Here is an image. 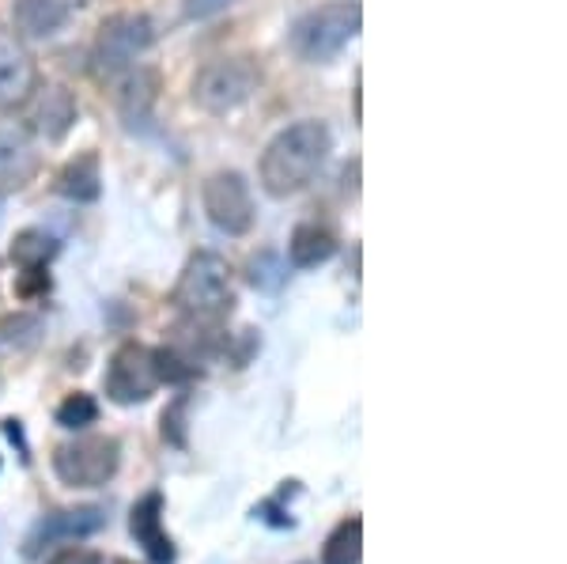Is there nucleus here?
<instances>
[{
	"mask_svg": "<svg viewBox=\"0 0 567 564\" xmlns=\"http://www.w3.org/2000/svg\"><path fill=\"white\" fill-rule=\"evenodd\" d=\"M333 148V136L322 122H296L280 130L261 152L258 175L269 197H291L315 182L322 163Z\"/></svg>",
	"mask_w": 567,
	"mask_h": 564,
	"instance_id": "f257e3e1",
	"label": "nucleus"
},
{
	"mask_svg": "<svg viewBox=\"0 0 567 564\" xmlns=\"http://www.w3.org/2000/svg\"><path fill=\"white\" fill-rule=\"evenodd\" d=\"M175 307L194 322H216V318L231 315L235 304V288H231V273L227 262L219 254H194L182 269L178 285H175Z\"/></svg>",
	"mask_w": 567,
	"mask_h": 564,
	"instance_id": "f03ea898",
	"label": "nucleus"
},
{
	"mask_svg": "<svg viewBox=\"0 0 567 564\" xmlns=\"http://www.w3.org/2000/svg\"><path fill=\"white\" fill-rule=\"evenodd\" d=\"M363 8L360 0H333L315 12H307L291 31V50L307 61V65H326L337 53L360 34Z\"/></svg>",
	"mask_w": 567,
	"mask_h": 564,
	"instance_id": "7ed1b4c3",
	"label": "nucleus"
},
{
	"mask_svg": "<svg viewBox=\"0 0 567 564\" xmlns=\"http://www.w3.org/2000/svg\"><path fill=\"white\" fill-rule=\"evenodd\" d=\"M122 466V443L114 435H80L53 451V474L69 489H99Z\"/></svg>",
	"mask_w": 567,
	"mask_h": 564,
	"instance_id": "20e7f679",
	"label": "nucleus"
},
{
	"mask_svg": "<svg viewBox=\"0 0 567 564\" xmlns=\"http://www.w3.org/2000/svg\"><path fill=\"white\" fill-rule=\"evenodd\" d=\"M261 69L250 58H219L208 61L194 80V103L208 114L239 111L246 99L258 91Z\"/></svg>",
	"mask_w": 567,
	"mask_h": 564,
	"instance_id": "39448f33",
	"label": "nucleus"
},
{
	"mask_svg": "<svg viewBox=\"0 0 567 564\" xmlns=\"http://www.w3.org/2000/svg\"><path fill=\"white\" fill-rule=\"evenodd\" d=\"M152 42H155V23L148 16H141V12L110 16V20L99 27L95 65L103 76H117V72L130 69Z\"/></svg>",
	"mask_w": 567,
	"mask_h": 564,
	"instance_id": "423d86ee",
	"label": "nucleus"
},
{
	"mask_svg": "<svg viewBox=\"0 0 567 564\" xmlns=\"http://www.w3.org/2000/svg\"><path fill=\"white\" fill-rule=\"evenodd\" d=\"M159 387V368H155V349H144L136 341H125L122 349L110 357L106 368V394L117 406L148 402Z\"/></svg>",
	"mask_w": 567,
	"mask_h": 564,
	"instance_id": "0eeeda50",
	"label": "nucleus"
},
{
	"mask_svg": "<svg viewBox=\"0 0 567 564\" xmlns=\"http://www.w3.org/2000/svg\"><path fill=\"white\" fill-rule=\"evenodd\" d=\"M200 205L224 235H246L254 227V197L239 171H216L200 189Z\"/></svg>",
	"mask_w": 567,
	"mask_h": 564,
	"instance_id": "6e6552de",
	"label": "nucleus"
},
{
	"mask_svg": "<svg viewBox=\"0 0 567 564\" xmlns=\"http://www.w3.org/2000/svg\"><path fill=\"white\" fill-rule=\"evenodd\" d=\"M34 88H39L34 58L27 53V45L16 34L0 31V111L23 106Z\"/></svg>",
	"mask_w": 567,
	"mask_h": 564,
	"instance_id": "1a4fd4ad",
	"label": "nucleus"
},
{
	"mask_svg": "<svg viewBox=\"0 0 567 564\" xmlns=\"http://www.w3.org/2000/svg\"><path fill=\"white\" fill-rule=\"evenodd\" d=\"M27 103H31V130L45 141H65V133L76 125V99H72L69 88H34Z\"/></svg>",
	"mask_w": 567,
	"mask_h": 564,
	"instance_id": "9d476101",
	"label": "nucleus"
},
{
	"mask_svg": "<svg viewBox=\"0 0 567 564\" xmlns=\"http://www.w3.org/2000/svg\"><path fill=\"white\" fill-rule=\"evenodd\" d=\"M34 175H39V152L31 136L16 125H0V194L23 189Z\"/></svg>",
	"mask_w": 567,
	"mask_h": 564,
	"instance_id": "9b49d317",
	"label": "nucleus"
},
{
	"mask_svg": "<svg viewBox=\"0 0 567 564\" xmlns=\"http://www.w3.org/2000/svg\"><path fill=\"white\" fill-rule=\"evenodd\" d=\"M130 531L136 545H144V553L155 561V564H171L175 561V542L167 539L163 531V496L159 493H148L133 504L130 512Z\"/></svg>",
	"mask_w": 567,
	"mask_h": 564,
	"instance_id": "f8f14e48",
	"label": "nucleus"
},
{
	"mask_svg": "<svg viewBox=\"0 0 567 564\" xmlns=\"http://www.w3.org/2000/svg\"><path fill=\"white\" fill-rule=\"evenodd\" d=\"M69 20V0H16L12 4V27L16 39L39 42L58 34Z\"/></svg>",
	"mask_w": 567,
	"mask_h": 564,
	"instance_id": "ddd939ff",
	"label": "nucleus"
},
{
	"mask_svg": "<svg viewBox=\"0 0 567 564\" xmlns=\"http://www.w3.org/2000/svg\"><path fill=\"white\" fill-rule=\"evenodd\" d=\"M106 515L103 507H65V512H53L39 523V531L27 542V553H34L42 542H61V539H87V534L103 531Z\"/></svg>",
	"mask_w": 567,
	"mask_h": 564,
	"instance_id": "4468645a",
	"label": "nucleus"
},
{
	"mask_svg": "<svg viewBox=\"0 0 567 564\" xmlns=\"http://www.w3.org/2000/svg\"><path fill=\"white\" fill-rule=\"evenodd\" d=\"M159 99V72L136 69L125 76L122 95H117V111H122L125 125H144L152 117V106Z\"/></svg>",
	"mask_w": 567,
	"mask_h": 564,
	"instance_id": "2eb2a0df",
	"label": "nucleus"
},
{
	"mask_svg": "<svg viewBox=\"0 0 567 564\" xmlns=\"http://www.w3.org/2000/svg\"><path fill=\"white\" fill-rule=\"evenodd\" d=\"M337 254V235L322 224H299L288 239V258L296 269H315Z\"/></svg>",
	"mask_w": 567,
	"mask_h": 564,
	"instance_id": "dca6fc26",
	"label": "nucleus"
},
{
	"mask_svg": "<svg viewBox=\"0 0 567 564\" xmlns=\"http://www.w3.org/2000/svg\"><path fill=\"white\" fill-rule=\"evenodd\" d=\"M58 189L69 197V202H95L99 189H103V175H99V156L95 152H84L61 171Z\"/></svg>",
	"mask_w": 567,
	"mask_h": 564,
	"instance_id": "f3484780",
	"label": "nucleus"
},
{
	"mask_svg": "<svg viewBox=\"0 0 567 564\" xmlns=\"http://www.w3.org/2000/svg\"><path fill=\"white\" fill-rule=\"evenodd\" d=\"M363 561V520H344L326 539L322 564H360Z\"/></svg>",
	"mask_w": 567,
	"mask_h": 564,
	"instance_id": "a211bd4d",
	"label": "nucleus"
},
{
	"mask_svg": "<svg viewBox=\"0 0 567 564\" xmlns=\"http://www.w3.org/2000/svg\"><path fill=\"white\" fill-rule=\"evenodd\" d=\"M58 254V239L53 235H45V232H23L20 239L12 243V262L16 266H23V269H42L45 262Z\"/></svg>",
	"mask_w": 567,
	"mask_h": 564,
	"instance_id": "6ab92c4d",
	"label": "nucleus"
},
{
	"mask_svg": "<svg viewBox=\"0 0 567 564\" xmlns=\"http://www.w3.org/2000/svg\"><path fill=\"white\" fill-rule=\"evenodd\" d=\"M99 421V406L91 394H69L65 402L58 406V424L61 429H87V424Z\"/></svg>",
	"mask_w": 567,
	"mask_h": 564,
	"instance_id": "aec40b11",
	"label": "nucleus"
},
{
	"mask_svg": "<svg viewBox=\"0 0 567 564\" xmlns=\"http://www.w3.org/2000/svg\"><path fill=\"white\" fill-rule=\"evenodd\" d=\"M224 8H231V0H182V16L186 20H213Z\"/></svg>",
	"mask_w": 567,
	"mask_h": 564,
	"instance_id": "412c9836",
	"label": "nucleus"
},
{
	"mask_svg": "<svg viewBox=\"0 0 567 564\" xmlns=\"http://www.w3.org/2000/svg\"><path fill=\"white\" fill-rule=\"evenodd\" d=\"M182 413H186V398H178L175 406L163 413V440H171V443H186V432H182Z\"/></svg>",
	"mask_w": 567,
	"mask_h": 564,
	"instance_id": "4be33fe9",
	"label": "nucleus"
},
{
	"mask_svg": "<svg viewBox=\"0 0 567 564\" xmlns=\"http://www.w3.org/2000/svg\"><path fill=\"white\" fill-rule=\"evenodd\" d=\"M50 564H103V557L91 550H61Z\"/></svg>",
	"mask_w": 567,
	"mask_h": 564,
	"instance_id": "5701e85b",
	"label": "nucleus"
},
{
	"mask_svg": "<svg viewBox=\"0 0 567 564\" xmlns=\"http://www.w3.org/2000/svg\"><path fill=\"white\" fill-rule=\"evenodd\" d=\"M117 564H133V561H117Z\"/></svg>",
	"mask_w": 567,
	"mask_h": 564,
	"instance_id": "b1692460",
	"label": "nucleus"
}]
</instances>
